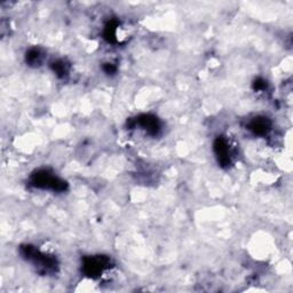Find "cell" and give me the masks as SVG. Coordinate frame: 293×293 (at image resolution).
Here are the masks:
<instances>
[{"mask_svg": "<svg viewBox=\"0 0 293 293\" xmlns=\"http://www.w3.org/2000/svg\"><path fill=\"white\" fill-rule=\"evenodd\" d=\"M265 87H266L265 80L258 79L257 82H256V88H257V90H261V88H265Z\"/></svg>", "mask_w": 293, "mask_h": 293, "instance_id": "9", "label": "cell"}, {"mask_svg": "<svg viewBox=\"0 0 293 293\" xmlns=\"http://www.w3.org/2000/svg\"><path fill=\"white\" fill-rule=\"evenodd\" d=\"M22 254L25 259L31 260L36 266L39 267L40 269L45 270L46 273L50 270H54L56 267V260L49 256H45V254L40 253L38 250H36L33 246H23Z\"/></svg>", "mask_w": 293, "mask_h": 293, "instance_id": "2", "label": "cell"}, {"mask_svg": "<svg viewBox=\"0 0 293 293\" xmlns=\"http://www.w3.org/2000/svg\"><path fill=\"white\" fill-rule=\"evenodd\" d=\"M32 186L41 189H50L54 192H63L67 188V184L60 178L55 177L48 171H38L31 178Z\"/></svg>", "mask_w": 293, "mask_h": 293, "instance_id": "1", "label": "cell"}, {"mask_svg": "<svg viewBox=\"0 0 293 293\" xmlns=\"http://www.w3.org/2000/svg\"><path fill=\"white\" fill-rule=\"evenodd\" d=\"M271 129V123L266 117H257L250 123V130L256 135H266Z\"/></svg>", "mask_w": 293, "mask_h": 293, "instance_id": "6", "label": "cell"}, {"mask_svg": "<svg viewBox=\"0 0 293 293\" xmlns=\"http://www.w3.org/2000/svg\"><path fill=\"white\" fill-rule=\"evenodd\" d=\"M53 70L57 76H60V77H63V76L67 75L68 68H67V65H66L65 62L58 61V62H55L54 65H53Z\"/></svg>", "mask_w": 293, "mask_h": 293, "instance_id": "8", "label": "cell"}, {"mask_svg": "<svg viewBox=\"0 0 293 293\" xmlns=\"http://www.w3.org/2000/svg\"><path fill=\"white\" fill-rule=\"evenodd\" d=\"M104 70L110 74V72H114L116 71V68H114L112 65H110V63H107V65L104 66Z\"/></svg>", "mask_w": 293, "mask_h": 293, "instance_id": "10", "label": "cell"}, {"mask_svg": "<svg viewBox=\"0 0 293 293\" xmlns=\"http://www.w3.org/2000/svg\"><path fill=\"white\" fill-rule=\"evenodd\" d=\"M109 263H110L109 258L103 256L85 258L83 266L84 273L87 276H90V277L95 278L103 273L104 269L108 268Z\"/></svg>", "mask_w": 293, "mask_h": 293, "instance_id": "3", "label": "cell"}, {"mask_svg": "<svg viewBox=\"0 0 293 293\" xmlns=\"http://www.w3.org/2000/svg\"><path fill=\"white\" fill-rule=\"evenodd\" d=\"M41 61V54L38 49L33 48L30 49L27 53V62L30 63V65H38Z\"/></svg>", "mask_w": 293, "mask_h": 293, "instance_id": "7", "label": "cell"}, {"mask_svg": "<svg viewBox=\"0 0 293 293\" xmlns=\"http://www.w3.org/2000/svg\"><path fill=\"white\" fill-rule=\"evenodd\" d=\"M214 154L221 166H228L230 164V149L224 138H218L214 141Z\"/></svg>", "mask_w": 293, "mask_h": 293, "instance_id": "4", "label": "cell"}, {"mask_svg": "<svg viewBox=\"0 0 293 293\" xmlns=\"http://www.w3.org/2000/svg\"><path fill=\"white\" fill-rule=\"evenodd\" d=\"M137 123L149 134L155 135L158 133L159 123L157 121V118L154 116H150V114H142V116L139 117Z\"/></svg>", "mask_w": 293, "mask_h": 293, "instance_id": "5", "label": "cell"}]
</instances>
